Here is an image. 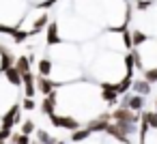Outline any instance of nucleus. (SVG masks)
I'll use <instances>...</instances> for the list:
<instances>
[{
  "label": "nucleus",
  "mask_w": 157,
  "mask_h": 144,
  "mask_svg": "<svg viewBox=\"0 0 157 144\" xmlns=\"http://www.w3.org/2000/svg\"><path fill=\"white\" fill-rule=\"evenodd\" d=\"M112 118H114V123H131V125H136L138 120H140V114H136V112H131L129 108H116L114 112H112Z\"/></svg>",
  "instance_id": "nucleus-1"
},
{
  "label": "nucleus",
  "mask_w": 157,
  "mask_h": 144,
  "mask_svg": "<svg viewBox=\"0 0 157 144\" xmlns=\"http://www.w3.org/2000/svg\"><path fill=\"white\" fill-rule=\"evenodd\" d=\"M50 123H52L54 127H60V129H69L71 133L80 129V123H78L75 118H71V116H58V114H54V116H50Z\"/></svg>",
  "instance_id": "nucleus-2"
},
{
  "label": "nucleus",
  "mask_w": 157,
  "mask_h": 144,
  "mask_svg": "<svg viewBox=\"0 0 157 144\" xmlns=\"http://www.w3.org/2000/svg\"><path fill=\"white\" fill-rule=\"evenodd\" d=\"M22 84H24L26 99H35V95H37V75H35L33 71L24 73V75H22Z\"/></svg>",
  "instance_id": "nucleus-3"
},
{
  "label": "nucleus",
  "mask_w": 157,
  "mask_h": 144,
  "mask_svg": "<svg viewBox=\"0 0 157 144\" xmlns=\"http://www.w3.org/2000/svg\"><path fill=\"white\" fill-rule=\"evenodd\" d=\"M11 67H15V56L9 52V47L0 45V73H7Z\"/></svg>",
  "instance_id": "nucleus-4"
},
{
  "label": "nucleus",
  "mask_w": 157,
  "mask_h": 144,
  "mask_svg": "<svg viewBox=\"0 0 157 144\" xmlns=\"http://www.w3.org/2000/svg\"><path fill=\"white\" fill-rule=\"evenodd\" d=\"M123 108H129L131 112L140 114L144 110V97H140V95H127L123 99Z\"/></svg>",
  "instance_id": "nucleus-5"
},
{
  "label": "nucleus",
  "mask_w": 157,
  "mask_h": 144,
  "mask_svg": "<svg viewBox=\"0 0 157 144\" xmlns=\"http://www.w3.org/2000/svg\"><path fill=\"white\" fill-rule=\"evenodd\" d=\"M56 101H58V93H56V90H54V93H50V95L41 101V112H43L48 118L56 114V112H54V110H56Z\"/></svg>",
  "instance_id": "nucleus-6"
},
{
  "label": "nucleus",
  "mask_w": 157,
  "mask_h": 144,
  "mask_svg": "<svg viewBox=\"0 0 157 144\" xmlns=\"http://www.w3.org/2000/svg\"><path fill=\"white\" fill-rule=\"evenodd\" d=\"M60 43V35H58V24L56 22H50L48 28H45V45L52 47V45H58Z\"/></svg>",
  "instance_id": "nucleus-7"
},
{
  "label": "nucleus",
  "mask_w": 157,
  "mask_h": 144,
  "mask_svg": "<svg viewBox=\"0 0 157 144\" xmlns=\"http://www.w3.org/2000/svg\"><path fill=\"white\" fill-rule=\"evenodd\" d=\"M58 86H60L58 82H54V80H50V78H41V75H37V90L43 93L45 97H48L50 93H54Z\"/></svg>",
  "instance_id": "nucleus-8"
},
{
  "label": "nucleus",
  "mask_w": 157,
  "mask_h": 144,
  "mask_svg": "<svg viewBox=\"0 0 157 144\" xmlns=\"http://www.w3.org/2000/svg\"><path fill=\"white\" fill-rule=\"evenodd\" d=\"M20 110H22V105H20V103H13L11 110L2 116V127H5V129H11V127L15 125V118L20 116Z\"/></svg>",
  "instance_id": "nucleus-9"
},
{
  "label": "nucleus",
  "mask_w": 157,
  "mask_h": 144,
  "mask_svg": "<svg viewBox=\"0 0 157 144\" xmlns=\"http://www.w3.org/2000/svg\"><path fill=\"white\" fill-rule=\"evenodd\" d=\"M101 99H103V101H108V103H114V101L118 99L114 84H108V82H103V84H101Z\"/></svg>",
  "instance_id": "nucleus-10"
},
{
  "label": "nucleus",
  "mask_w": 157,
  "mask_h": 144,
  "mask_svg": "<svg viewBox=\"0 0 157 144\" xmlns=\"http://www.w3.org/2000/svg\"><path fill=\"white\" fill-rule=\"evenodd\" d=\"M105 133H108V135H112V138H116L121 144H131V140H129V138H127V135H125V133H123L114 123H110V125L105 127Z\"/></svg>",
  "instance_id": "nucleus-11"
},
{
  "label": "nucleus",
  "mask_w": 157,
  "mask_h": 144,
  "mask_svg": "<svg viewBox=\"0 0 157 144\" xmlns=\"http://www.w3.org/2000/svg\"><path fill=\"white\" fill-rule=\"evenodd\" d=\"M52 67H54V63H52V58H50V56H43V58L37 63V71H39V75H41V78H48V75L52 73Z\"/></svg>",
  "instance_id": "nucleus-12"
},
{
  "label": "nucleus",
  "mask_w": 157,
  "mask_h": 144,
  "mask_svg": "<svg viewBox=\"0 0 157 144\" xmlns=\"http://www.w3.org/2000/svg\"><path fill=\"white\" fill-rule=\"evenodd\" d=\"M131 90H133L136 95H140V97H146V95L151 93V84H148L144 78H140V80H133V86H131Z\"/></svg>",
  "instance_id": "nucleus-13"
},
{
  "label": "nucleus",
  "mask_w": 157,
  "mask_h": 144,
  "mask_svg": "<svg viewBox=\"0 0 157 144\" xmlns=\"http://www.w3.org/2000/svg\"><path fill=\"white\" fill-rule=\"evenodd\" d=\"M133 86V78L131 75H125L118 84H114V88H116V95L121 97V95H125V93H129V88Z\"/></svg>",
  "instance_id": "nucleus-14"
},
{
  "label": "nucleus",
  "mask_w": 157,
  "mask_h": 144,
  "mask_svg": "<svg viewBox=\"0 0 157 144\" xmlns=\"http://www.w3.org/2000/svg\"><path fill=\"white\" fill-rule=\"evenodd\" d=\"M30 65H33V58H30V56H20V58H15V69H17L22 75L30 71Z\"/></svg>",
  "instance_id": "nucleus-15"
},
{
  "label": "nucleus",
  "mask_w": 157,
  "mask_h": 144,
  "mask_svg": "<svg viewBox=\"0 0 157 144\" xmlns=\"http://www.w3.org/2000/svg\"><path fill=\"white\" fill-rule=\"evenodd\" d=\"M48 24H50V15H48V13H43L41 17H37V20H35V24H33V30H30V35H37V32H41L43 28H48Z\"/></svg>",
  "instance_id": "nucleus-16"
},
{
  "label": "nucleus",
  "mask_w": 157,
  "mask_h": 144,
  "mask_svg": "<svg viewBox=\"0 0 157 144\" xmlns=\"http://www.w3.org/2000/svg\"><path fill=\"white\" fill-rule=\"evenodd\" d=\"M148 41V35L146 32H142V30H133L131 32V45H133V50H138L142 43H146Z\"/></svg>",
  "instance_id": "nucleus-17"
},
{
  "label": "nucleus",
  "mask_w": 157,
  "mask_h": 144,
  "mask_svg": "<svg viewBox=\"0 0 157 144\" xmlns=\"http://www.w3.org/2000/svg\"><path fill=\"white\" fill-rule=\"evenodd\" d=\"M110 123L108 120H101V118H95V120H90L86 127L90 129V133H97V131H101V133H105V127H108Z\"/></svg>",
  "instance_id": "nucleus-18"
},
{
  "label": "nucleus",
  "mask_w": 157,
  "mask_h": 144,
  "mask_svg": "<svg viewBox=\"0 0 157 144\" xmlns=\"http://www.w3.org/2000/svg\"><path fill=\"white\" fill-rule=\"evenodd\" d=\"M93 133H90V129L88 127H80L78 131H73L71 133V142H84V140H88Z\"/></svg>",
  "instance_id": "nucleus-19"
},
{
  "label": "nucleus",
  "mask_w": 157,
  "mask_h": 144,
  "mask_svg": "<svg viewBox=\"0 0 157 144\" xmlns=\"http://www.w3.org/2000/svg\"><path fill=\"white\" fill-rule=\"evenodd\" d=\"M5 75H7V80H9L13 86H22V73H20L15 67H11V69H9Z\"/></svg>",
  "instance_id": "nucleus-20"
},
{
  "label": "nucleus",
  "mask_w": 157,
  "mask_h": 144,
  "mask_svg": "<svg viewBox=\"0 0 157 144\" xmlns=\"http://www.w3.org/2000/svg\"><path fill=\"white\" fill-rule=\"evenodd\" d=\"M148 123H146V118H144V114L140 116V129H138V133H140V144H144V140H146V133H148Z\"/></svg>",
  "instance_id": "nucleus-21"
},
{
  "label": "nucleus",
  "mask_w": 157,
  "mask_h": 144,
  "mask_svg": "<svg viewBox=\"0 0 157 144\" xmlns=\"http://www.w3.org/2000/svg\"><path fill=\"white\" fill-rule=\"evenodd\" d=\"M28 37H30V32H26V30H22V28H17L13 35H11V39L20 45V43H24V41H28Z\"/></svg>",
  "instance_id": "nucleus-22"
},
{
  "label": "nucleus",
  "mask_w": 157,
  "mask_h": 144,
  "mask_svg": "<svg viewBox=\"0 0 157 144\" xmlns=\"http://www.w3.org/2000/svg\"><path fill=\"white\" fill-rule=\"evenodd\" d=\"M37 138H39L41 144H56V140H54L48 131H43V129H37Z\"/></svg>",
  "instance_id": "nucleus-23"
},
{
  "label": "nucleus",
  "mask_w": 157,
  "mask_h": 144,
  "mask_svg": "<svg viewBox=\"0 0 157 144\" xmlns=\"http://www.w3.org/2000/svg\"><path fill=\"white\" fill-rule=\"evenodd\" d=\"M142 114H144V118H146L148 127L157 131V112H155V110H151V112H142Z\"/></svg>",
  "instance_id": "nucleus-24"
},
{
  "label": "nucleus",
  "mask_w": 157,
  "mask_h": 144,
  "mask_svg": "<svg viewBox=\"0 0 157 144\" xmlns=\"http://www.w3.org/2000/svg\"><path fill=\"white\" fill-rule=\"evenodd\" d=\"M35 129H37V127H35V123H33V120H24V123H22L20 133H24V135H28V138H30V133H35Z\"/></svg>",
  "instance_id": "nucleus-25"
},
{
  "label": "nucleus",
  "mask_w": 157,
  "mask_h": 144,
  "mask_svg": "<svg viewBox=\"0 0 157 144\" xmlns=\"http://www.w3.org/2000/svg\"><path fill=\"white\" fill-rule=\"evenodd\" d=\"M148 84H155L157 82V67H153V69H144V75H142Z\"/></svg>",
  "instance_id": "nucleus-26"
},
{
  "label": "nucleus",
  "mask_w": 157,
  "mask_h": 144,
  "mask_svg": "<svg viewBox=\"0 0 157 144\" xmlns=\"http://www.w3.org/2000/svg\"><path fill=\"white\" fill-rule=\"evenodd\" d=\"M11 142L13 144H30V138L24 133H11Z\"/></svg>",
  "instance_id": "nucleus-27"
},
{
  "label": "nucleus",
  "mask_w": 157,
  "mask_h": 144,
  "mask_svg": "<svg viewBox=\"0 0 157 144\" xmlns=\"http://www.w3.org/2000/svg\"><path fill=\"white\" fill-rule=\"evenodd\" d=\"M123 60H125V67H127V75L133 78V69H136V67H133V56H131V52H127V56H125Z\"/></svg>",
  "instance_id": "nucleus-28"
},
{
  "label": "nucleus",
  "mask_w": 157,
  "mask_h": 144,
  "mask_svg": "<svg viewBox=\"0 0 157 144\" xmlns=\"http://www.w3.org/2000/svg\"><path fill=\"white\" fill-rule=\"evenodd\" d=\"M129 52H131V56H133V67H136V69H140V71H144V65H142L140 52H138V50H129Z\"/></svg>",
  "instance_id": "nucleus-29"
},
{
  "label": "nucleus",
  "mask_w": 157,
  "mask_h": 144,
  "mask_svg": "<svg viewBox=\"0 0 157 144\" xmlns=\"http://www.w3.org/2000/svg\"><path fill=\"white\" fill-rule=\"evenodd\" d=\"M153 2H155V0H136V9L138 11H146V9L153 7Z\"/></svg>",
  "instance_id": "nucleus-30"
},
{
  "label": "nucleus",
  "mask_w": 157,
  "mask_h": 144,
  "mask_svg": "<svg viewBox=\"0 0 157 144\" xmlns=\"http://www.w3.org/2000/svg\"><path fill=\"white\" fill-rule=\"evenodd\" d=\"M22 108H24V110H35V108H37V101H35V99H24V101H22Z\"/></svg>",
  "instance_id": "nucleus-31"
},
{
  "label": "nucleus",
  "mask_w": 157,
  "mask_h": 144,
  "mask_svg": "<svg viewBox=\"0 0 157 144\" xmlns=\"http://www.w3.org/2000/svg\"><path fill=\"white\" fill-rule=\"evenodd\" d=\"M11 133H13L11 129H5V127H2V129H0V142H7V140H11Z\"/></svg>",
  "instance_id": "nucleus-32"
},
{
  "label": "nucleus",
  "mask_w": 157,
  "mask_h": 144,
  "mask_svg": "<svg viewBox=\"0 0 157 144\" xmlns=\"http://www.w3.org/2000/svg\"><path fill=\"white\" fill-rule=\"evenodd\" d=\"M123 43H125L129 50H133V45H131V32H123Z\"/></svg>",
  "instance_id": "nucleus-33"
},
{
  "label": "nucleus",
  "mask_w": 157,
  "mask_h": 144,
  "mask_svg": "<svg viewBox=\"0 0 157 144\" xmlns=\"http://www.w3.org/2000/svg\"><path fill=\"white\" fill-rule=\"evenodd\" d=\"M56 2H58V0H43V2L39 5V9H43V11H45V9H50V7H54Z\"/></svg>",
  "instance_id": "nucleus-34"
},
{
  "label": "nucleus",
  "mask_w": 157,
  "mask_h": 144,
  "mask_svg": "<svg viewBox=\"0 0 157 144\" xmlns=\"http://www.w3.org/2000/svg\"><path fill=\"white\" fill-rule=\"evenodd\" d=\"M155 112H157V99H155Z\"/></svg>",
  "instance_id": "nucleus-35"
},
{
  "label": "nucleus",
  "mask_w": 157,
  "mask_h": 144,
  "mask_svg": "<svg viewBox=\"0 0 157 144\" xmlns=\"http://www.w3.org/2000/svg\"><path fill=\"white\" fill-rule=\"evenodd\" d=\"M30 144H41V142H30Z\"/></svg>",
  "instance_id": "nucleus-36"
},
{
  "label": "nucleus",
  "mask_w": 157,
  "mask_h": 144,
  "mask_svg": "<svg viewBox=\"0 0 157 144\" xmlns=\"http://www.w3.org/2000/svg\"><path fill=\"white\" fill-rule=\"evenodd\" d=\"M0 144H5V142H0Z\"/></svg>",
  "instance_id": "nucleus-37"
}]
</instances>
